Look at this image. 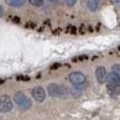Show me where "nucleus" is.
<instances>
[{
    "instance_id": "1",
    "label": "nucleus",
    "mask_w": 120,
    "mask_h": 120,
    "mask_svg": "<svg viewBox=\"0 0 120 120\" xmlns=\"http://www.w3.org/2000/svg\"><path fill=\"white\" fill-rule=\"evenodd\" d=\"M14 100L17 104H18L19 109H21L22 111H26L29 109H31L32 106V101L23 92H17L14 95Z\"/></svg>"
},
{
    "instance_id": "2",
    "label": "nucleus",
    "mask_w": 120,
    "mask_h": 120,
    "mask_svg": "<svg viewBox=\"0 0 120 120\" xmlns=\"http://www.w3.org/2000/svg\"><path fill=\"white\" fill-rule=\"evenodd\" d=\"M68 80L72 83L74 86L76 87H80L81 85L85 84V81H86V78L85 76L80 72H73L70 74L68 76Z\"/></svg>"
},
{
    "instance_id": "3",
    "label": "nucleus",
    "mask_w": 120,
    "mask_h": 120,
    "mask_svg": "<svg viewBox=\"0 0 120 120\" xmlns=\"http://www.w3.org/2000/svg\"><path fill=\"white\" fill-rule=\"evenodd\" d=\"M65 87L57 83H51L48 86V92L52 97H62L65 94Z\"/></svg>"
},
{
    "instance_id": "4",
    "label": "nucleus",
    "mask_w": 120,
    "mask_h": 120,
    "mask_svg": "<svg viewBox=\"0 0 120 120\" xmlns=\"http://www.w3.org/2000/svg\"><path fill=\"white\" fill-rule=\"evenodd\" d=\"M13 108H14V105H13L12 99L8 95L0 96V113L11 112Z\"/></svg>"
},
{
    "instance_id": "5",
    "label": "nucleus",
    "mask_w": 120,
    "mask_h": 120,
    "mask_svg": "<svg viewBox=\"0 0 120 120\" xmlns=\"http://www.w3.org/2000/svg\"><path fill=\"white\" fill-rule=\"evenodd\" d=\"M32 96H33V98L36 100V101L41 102L45 99L46 95H45V91H44L43 87L36 86V87H34L33 91H32Z\"/></svg>"
},
{
    "instance_id": "6",
    "label": "nucleus",
    "mask_w": 120,
    "mask_h": 120,
    "mask_svg": "<svg viewBox=\"0 0 120 120\" xmlns=\"http://www.w3.org/2000/svg\"><path fill=\"white\" fill-rule=\"evenodd\" d=\"M96 78H97L98 82H100V83H103L104 81H106L108 73H106V70L103 66H98L96 68Z\"/></svg>"
},
{
    "instance_id": "7",
    "label": "nucleus",
    "mask_w": 120,
    "mask_h": 120,
    "mask_svg": "<svg viewBox=\"0 0 120 120\" xmlns=\"http://www.w3.org/2000/svg\"><path fill=\"white\" fill-rule=\"evenodd\" d=\"M108 84L120 86V77L117 76V75L113 72L110 73V74L108 75Z\"/></svg>"
},
{
    "instance_id": "8",
    "label": "nucleus",
    "mask_w": 120,
    "mask_h": 120,
    "mask_svg": "<svg viewBox=\"0 0 120 120\" xmlns=\"http://www.w3.org/2000/svg\"><path fill=\"white\" fill-rule=\"evenodd\" d=\"M6 4L13 8H21L25 4V0H5Z\"/></svg>"
},
{
    "instance_id": "9",
    "label": "nucleus",
    "mask_w": 120,
    "mask_h": 120,
    "mask_svg": "<svg viewBox=\"0 0 120 120\" xmlns=\"http://www.w3.org/2000/svg\"><path fill=\"white\" fill-rule=\"evenodd\" d=\"M99 4H100V0H87V8L92 12L97 11V8H99Z\"/></svg>"
},
{
    "instance_id": "10",
    "label": "nucleus",
    "mask_w": 120,
    "mask_h": 120,
    "mask_svg": "<svg viewBox=\"0 0 120 120\" xmlns=\"http://www.w3.org/2000/svg\"><path fill=\"white\" fill-rule=\"evenodd\" d=\"M106 89H108L109 93L112 94V95H119V94H120V86L108 84V85H106Z\"/></svg>"
},
{
    "instance_id": "11",
    "label": "nucleus",
    "mask_w": 120,
    "mask_h": 120,
    "mask_svg": "<svg viewBox=\"0 0 120 120\" xmlns=\"http://www.w3.org/2000/svg\"><path fill=\"white\" fill-rule=\"evenodd\" d=\"M29 1L33 6H37V8H40L44 4V0H29Z\"/></svg>"
},
{
    "instance_id": "12",
    "label": "nucleus",
    "mask_w": 120,
    "mask_h": 120,
    "mask_svg": "<svg viewBox=\"0 0 120 120\" xmlns=\"http://www.w3.org/2000/svg\"><path fill=\"white\" fill-rule=\"evenodd\" d=\"M113 73H115L117 76L120 77V64H115V65H113Z\"/></svg>"
},
{
    "instance_id": "13",
    "label": "nucleus",
    "mask_w": 120,
    "mask_h": 120,
    "mask_svg": "<svg viewBox=\"0 0 120 120\" xmlns=\"http://www.w3.org/2000/svg\"><path fill=\"white\" fill-rule=\"evenodd\" d=\"M64 1V3L66 4V5H68V6H73L75 3L77 2V0H63Z\"/></svg>"
},
{
    "instance_id": "14",
    "label": "nucleus",
    "mask_w": 120,
    "mask_h": 120,
    "mask_svg": "<svg viewBox=\"0 0 120 120\" xmlns=\"http://www.w3.org/2000/svg\"><path fill=\"white\" fill-rule=\"evenodd\" d=\"M18 80H20V81H29L30 77H27V76H19Z\"/></svg>"
},
{
    "instance_id": "15",
    "label": "nucleus",
    "mask_w": 120,
    "mask_h": 120,
    "mask_svg": "<svg viewBox=\"0 0 120 120\" xmlns=\"http://www.w3.org/2000/svg\"><path fill=\"white\" fill-rule=\"evenodd\" d=\"M2 15H3V8L0 5V17H1Z\"/></svg>"
},
{
    "instance_id": "16",
    "label": "nucleus",
    "mask_w": 120,
    "mask_h": 120,
    "mask_svg": "<svg viewBox=\"0 0 120 120\" xmlns=\"http://www.w3.org/2000/svg\"><path fill=\"white\" fill-rule=\"evenodd\" d=\"M111 2H112V3H117V2L119 1V0H110Z\"/></svg>"
},
{
    "instance_id": "17",
    "label": "nucleus",
    "mask_w": 120,
    "mask_h": 120,
    "mask_svg": "<svg viewBox=\"0 0 120 120\" xmlns=\"http://www.w3.org/2000/svg\"><path fill=\"white\" fill-rule=\"evenodd\" d=\"M49 1H50V2H56L57 0H49Z\"/></svg>"
}]
</instances>
